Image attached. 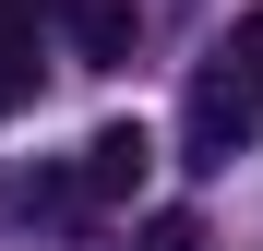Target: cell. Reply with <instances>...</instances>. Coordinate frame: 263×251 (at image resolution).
Wrapping results in <instances>:
<instances>
[{"label": "cell", "mask_w": 263, "mask_h": 251, "mask_svg": "<svg viewBox=\"0 0 263 251\" xmlns=\"http://www.w3.org/2000/svg\"><path fill=\"white\" fill-rule=\"evenodd\" d=\"M251 132H263V84H251L228 48H215V72L192 84V108H180V167H228Z\"/></svg>", "instance_id": "6da1fadb"}, {"label": "cell", "mask_w": 263, "mask_h": 251, "mask_svg": "<svg viewBox=\"0 0 263 251\" xmlns=\"http://www.w3.org/2000/svg\"><path fill=\"white\" fill-rule=\"evenodd\" d=\"M144 167H156V132H144V120H108V132H84L72 180H84V203H132Z\"/></svg>", "instance_id": "7a4b0ae2"}, {"label": "cell", "mask_w": 263, "mask_h": 251, "mask_svg": "<svg viewBox=\"0 0 263 251\" xmlns=\"http://www.w3.org/2000/svg\"><path fill=\"white\" fill-rule=\"evenodd\" d=\"M60 36L84 72H120L132 48H144V0H60Z\"/></svg>", "instance_id": "3957f363"}, {"label": "cell", "mask_w": 263, "mask_h": 251, "mask_svg": "<svg viewBox=\"0 0 263 251\" xmlns=\"http://www.w3.org/2000/svg\"><path fill=\"white\" fill-rule=\"evenodd\" d=\"M36 12H60V0H0V120H24L36 96Z\"/></svg>", "instance_id": "277c9868"}, {"label": "cell", "mask_w": 263, "mask_h": 251, "mask_svg": "<svg viewBox=\"0 0 263 251\" xmlns=\"http://www.w3.org/2000/svg\"><path fill=\"white\" fill-rule=\"evenodd\" d=\"M132 251H215V227H203V216H144Z\"/></svg>", "instance_id": "5b68a950"}, {"label": "cell", "mask_w": 263, "mask_h": 251, "mask_svg": "<svg viewBox=\"0 0 263 251\" xmlns=\"http://www.w3.org/2000/svg\"><path fill=\"white\" fill-rule=\"evenodd\" d=\"M228 60H239V72L263 84V0H251V12H239V36H228Z\"/></svg>", "instance_id": "8992f818"}]
</instances>
